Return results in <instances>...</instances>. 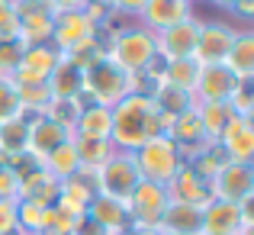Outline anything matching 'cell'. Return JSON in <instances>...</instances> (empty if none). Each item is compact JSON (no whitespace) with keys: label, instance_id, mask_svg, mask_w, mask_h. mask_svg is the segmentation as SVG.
I'll list each match as a JSON object with an SVG mask.
<instances>
[{"label":"cell","instance_id":"obj_1","mask_svg":"<svg viewBox=\"0 0 254 235\" xmlns=\"http://www.w3.org/2000/svg\"><path fill=\"white\" fill-rule=\"evenodd\" d=\"M110 116H113L110 142L116 152H135L148 139L164 136V129H168V119L158 116L151 93H138V90L126 93L116 106H110Z\"/></svg>","mask_w":254,"mask_h":235},{"label":"cell","instance_id":"obj_2","mask_svg":"<svg viewBox=\"0 0 254 235\" xmlns=\"http://www.w3.org/2000/svg\"><path fill=\"white\" fill-rule=\"evenodd\" d=\"M135 90V75L123 71L113 58H100L84 71V93L90 97V103L100 106H116L126 93Z\"/></svg>","mask_w":254,"mask_h":235},{"label":"cell","instance_id":"obj_3","mask_svg":"<svg viewBox=\"0 0 254 235\" xmlns=\"http://www.w3.org/2000/svg\"><path fill=\"white\" fill-rule=\"evenodd\" d=\"M106 58L119 65L129 75H142L151 62L158 58V45H155V32L142 29H119L116 36L106 42Z\"/></svg>","mask_w":254,"mask_h":235},{"label":"cell","instance_id":"obj_4","mask_svg":"<svg viewBox=\"0 0 254 235\" xmlns=\"http://www.w3.org/2000/svg\"><path fill=\"white\" fill-rule=\"evenodd\" d=\"M132 158H135V167H138V174H142V180H151V184H161V187L168 184L174 177V171L184 164V155L177 152V145H174L168 136L148 139L142 149L132 152Z\"/></svg>","mask_w":254,"mask_h":235},{"label":"cell","instance_id":"obj_5","mask_svg":"<svg viewBox=\"0 0 254 235\" xmlns=\"http://www.w3.org/2000/svg\"><path fill=\"white\" fill-rule=\"evenodd\" d=\"M93 180H97V193L113 197V200H123L126 203V200L132 197V190L138 187L142 174H138V167H135L132 152H113V155L97 167Z\"/></svg>","mask_w":254,"mask_h":235},{"label":"cell","instance_id":"obj_6","mask_svg":"<svg viewBox=\"0 0 254 235\" xmlns=\"http://www.w3.org/2000/svg\"><path fill=\"white\" fill-rule=\"evenodd\" d=\"M168 190L161 184H151V180H138V187L132 190V197L126 200V210H129V226L132 229H158L161 223V213L168 210Z\"/></svg>","mask_w":254,"mask_h":235},{"label":"cell","instance_id":"obj_7","mask_svg":"<svg viewBox=\"0 0 254 235\" xmlns=\"http://www.w3.org/2000/svg\"><path fill=\"white\" fill-rule=\"evenodd\" d=\"M62 52L55 49L52 42H36V45H26L23 55H19V65L13 71V84H49L52 71L58 68L62 62Z\"/></svg>","mask_w":254,"mask_h":235},{"label":"cell","instance_id":"obj_8","mask_svg":"<svg viewBox=\"0 0 254 235\" xmlns=\"http://www.w3.org/2000/svg\"><path fill=\"white\" fill-rule=\"evenodd\" d=\"M212 200H225V203H245L254 197V164L242 161H229L216 177L209 180Z\"/></svg>","mask_w":254,"mask_h":235},{"label":"cell","instance_id":"obj_9","mask_svg":"<svg viewBox=\"0 0 254 235\" xmlns=\"http://www.w3.org/2000/svg\"><path fill=\"white\" fill-rule=\"evenodd\" d=\"M16 6V23H19V39L26 45L49 42L52 23H55V6L49 0H13Z\"/></svg>","mask_w":254,"mask_h":235},{"label":"cell","instance_id":"obj_10","mask_svg":"<svg viewBox=\"0 0 254 235\" xmlns=\"http://www.w3.org/2000/svg\"><path fill=\"white\" fill-rule=\"evenodd\" d=\"M242 78L229 68V65H199V78L193 87L196 103H229L232 93L238 90Z\"/></svg>","mask_w":254,"mask_h":235},{"label":"cell","instance_id":"obj_11","mask_svg":"<svg viewBox=\"0 0 254 235\" xmlns=\"http://www.w3.org/2000/svg\"><path fill=\"white\" fill-rule=\"evenodd\" d=\"M254 223H248L238 203L209 200L203 206V235H251Z\"/></svg>","mask_w":254,"mask_h":235},{"label":"cell","instance_id":"obj_12","mask_svg":"<svg viewBox=\"0 0 254 235\" xmlns=\"http://www.w3.org/2000/svg\"><path fill=\"white\" fill-rule=\"evenodd\" d=\"M164 136L177 145V152L184 155V161H190L193 155H199V152L209 145V136H206L203 123H199L196 106L187 110V113H180V116H174L168 123V129H164Z\"/></svg>","mask_w":254,"mask_h":235},{"label":"cell","instance_id":"obj_13","mask_svg":"<svg viewBox=\"0 0 254 235\" xmlns=\"http://www.w3.org/2000/svg\"><path fill=\"white\" fill-rule=\"evenodd\" d=\"M97 32H100V29L90 23V19H87L84 10H64V13H55V23H52L49 42L64 55L68 49H74V45H81V42H87V39H93Z\"/></svg>","mask_w":254,"mask_h":235},{"label":"cell","instance_id":"obj_14","mask_svg":"<svg viewBox=\"0 0 254 235\" xmlns=\"http://www.w3.org/2000/svg\"><path fill=\"white\" fill-rule=\"evenodd\" d=\"M238 29H232L229 23H199L196 32V62L199 65H222L229 55L232 42H235Z\"/></svg>","mask_w":254,"mask_h":235},{"label":"cell","instance_id":"obj_15","mask_svg":"<svg viewBox=\"0 0 254 235\" xmlns=\"http://www.w3.org/2000/svg\"><path fill=\"white\" fill-rule=\"evenodd\" d=\"M93 197H97V180H93V174L90 171H77L74 177L62 180L55 210L68 213L71 219H81V216H87V206H90Z\"/></svg>","mask_w":254,"mask_h":235},{"label":"cell","instance_id":"obj_16","mask_svg":"<svg viewBox=\"0 0 254 235\" xmlns=\"http://www.w3.org/2000/svg\"><path fill=\"white\" fill-rule=\"evenodd\" d=\"M216 145L229 155V161H242V164H251L254 161V119L251 116H232L229 126L219 132Z\"/></svg>","mask_w":254,"mask_h":235},{"label":"cell","instance_id":"obj_17","mask_svg":"<svg viewBox=\"0 0 254 235\" xmlns=\"http://www.w3.org/2000/svg\"><path fill=\"white\" fill-rule=\"evenodd\" d=\"M164 190H168V200L171 203H190V206H206L212 200V190H209V180L199 177L196 171H193L190 164H180L177 171H174V177L164 184Z\"/></svg>","mask_w":254,"mask_h":235},{"label":"cell","instance_id":"obj_18","mask_svg":"<svg viewBox=\"0 0 254 235\" xmlns=\"http://www.w3.org/2000/svg\"><path fill=\"white\" fill-rule=\"evenodd\" d=\"M196 32H199L196 19H184V23L171 26V29H164V32H155L158 55H161L164 62H174V58H193L196 55Z\"/></svg>","mask_w":254,"mask_h":235},{"label":"cell","instance_id":"obj_19","mask_svg":"<svg viewBox=\"0 0 254 235\" xmlns=\"http://www.w3.org/2000/svg\"><path fill=\"white\" fill-rule=\"evenodd\" d=\"M68 139H74L64 126H58L55 119H49L45 113H39V116H29V155L36 161H42L49 152H55L58 145H64Z\"/></svg>","mask_w":254,"mask_h":235},{"label":"cell","instance_id":"obj_20","mask_svg":"<svg viewBox=\"0 0 254 235\" xmlns=\"http://www.w3.org/2000/svg\"><path fill=\"white\" fill-rule=\"evenodd\" d=\"M193 19V3L190 0H148L142 10V23L148 32H164L171 26Z\"/></svg>","mask_w":254,"mask_h":235},{"label":"cell","instance_id":"obj_21","mask_svg":"<svg viewBox=\"0 0 254 235\" xmlns=\"http://www.w3.org/2000/svg\"><path fill=\"white\" fill-rule=\"evenodd\" d=\"M161 235H203V206L190 203H168L158 223Z\"/></svg>","mask_w":254,"mask_h":235},{"label":"cell","instance_id":"obj_22","mask_svg":"<svg viewBox=\"0 0 254 235\" xmlns=\"http://www.w3.org/2000/svg\"><path fill=\"white\" fill-rule=\"evenodd\" d=\"M87 216H90L103 232H110V235L129 229V210H126V203L123 200H113V197H103V193H97V197L90 200Z\"/></svg>","mask_w":254,"mask_h":235},{"label":"cell","instance_id":"obj_23","mask_svg":"<svg viewBox=\"0 0 254 235\" xmlns=\"http://www.w3.org/2000/svg\"><path fill=\"white\" fill-rule=\"evenodd\" d=\"M81 90H84V71L77 68L74 62L62 58V62H58V68L52 71V78H49L52 100H74Z\"/></svg>","mask_w":254,"mask_h":235},{"label":"cell","instance_id":"obj_24","mask_svg":"<svg viewBox=\"0 0 254 235\" xmlns=\"http://www.w3.org/2000/svg\"><path fill=\"white\" fill-rule=\"evenodd\" d=\"M151 100H155L158 116L168 119V123H171L174 116H180V113H187V110H193V106H196V97H193V93L177 90V87L161 84V80H158V87L151 90Z\"/></svg>","mask_w":254,"mask_h":235},{"label":"cell","instance_id":"obj_25","mask_svg":"<svg viewBox=\"0 0 254 235\" xmlns=\"http://www.w3.org/2000/svg\"><path fill=\"white\" fill-rule=\"evenodd\" d=\"M110 126H113L110 106L90 103V106H81V116H77L74 136L77 139H110Z\"/></svg>","mask_w":254,"mask_h":235},{"label":"cell","instance_id":"obj_26","mask_svg":"<svg viewBox=\"0 0 254 235\" xmlns=\"http://www.w3.org/2000/svg\"><path fill=\"white\" fill-rule=\"evenodd\" d=\"M39 164L49 171V177H55L58 184L68 177H74L77 171H81V161H77V152H74V139H68L64 145H58L55 152H49Z\"/></svg>","mask_w":254,"mask_h":235},{"label":"cell","instance_id":"obj_27","mask_svg":"<svg viewBox=\"0 0 254 235\" xmlns=\"http://www.w3.org/2000/svg\"><path fill=\"white\" fill-rule=\"evenodd\" d=\"M225 65L242 80L254 78V32H238L232 49H229V55H225Z\"/></svg>","mask_w":254,"mask_h":235},{"label":"cell","instance_id":"obj_28","mask_svg":"<svg viewBox=\"0 0 254 235\" xmlns=\"http://www.w3.org/2000/svg\"><path fill=\"white\" fill-rule=\"evenodd\" d=\"M29 149V116H13L6 123H0V152H6L10 158L23 155Z\"/></svg>","mask_w":254,"mask_h":235},{"label":"cell","instance_id":"obj_29","mask_svg":"<svg viewBox=\"0 0 254 235\" xmlns=\"http://www.w3.org/2000/svg\"><path fill=\"white\" fill-rule=\"evenodd\" d=\"M196 78H199L196 58H174V62H164V68H161V84H171V87L187 90V93H193Z\"/></svg>","mask_w":254,"mask_h":235},{"label":"cell","instance_id":"obj_30","mask_svg":"<svg viewBox=\"0 0 254 235\" xmlns=\"http://www.w3.org/2000/svg\"><path fill=\"white\" fill-rule=\"evenodd\" d=\"M74 152H77V161H81V171L97 174V167L103 164L116 149H113L110 139H77L74 136Z\"/></svg>","mask_w":254,"mask_h":235},{"label":"cell","instance_id":"obj_31","mask_svg":"<svg viewBox=\"0 0 254 235\" xmlns=\"http://www.w3.org/2000/svg\"><path fill=\"white\" fill-rule=\"evenodd\" d=\"M196 113H199V123H203L209 142H216L219 132H222L225 126H229V119L235 116V110H232L229 103H196Z\"/></svg>","mask_w":254,"mask_h":235},{"label":"cell","instance_id":"obj_32","mask_svg":"<svg viewBox=\"0 0 254 235\" xmlns=\"http://www.w3.org/2000/svg\"><path fill=\"white\" fill-rule=\"evenodd\" d=\"M187 164H190V167H193V171H196V174H199V177H206V180H212V177H216V174H219V171H222V167H225V164H229V155H225V152H222V149H219V145H216V142H209V145H206V149H203V152H199V155H193L190 161H187Z\"/></svg>","mask_w":254,"mask_h":235},{"label":"cell","instance_id":"obj_33","mask_svg":"<svg viewBox=\"0 0 254 235\" xmlns=\"http://www.w3.org/2000/svg\"><path fill=\"white\" fill-rule=\"evenodd\" d=\"M16 93H19L23 116H39V113H45V106L52 103L49 84H16Z\"/></svg>","mask_w":254,"mask_h":235},{"label":"cell","instance_id":"obj_34","mask_svg":"<svg viewBox=\"0 0 254 235\" xmlns=\"http://www.w3.org/2000/svg\"><path fill=\"white\" fill-rule=\"evenodd\" d=\"M103 55H106V42H100V32L93 39H87V42H81V45H74V49L64 52V58H68V62H74L81 71H87L93 62H100Z\"/></svg>","mask_w":254,"mask_h":235},{"label":"cell","instance_id":"obj_35","mask_svg":"<svg viewBox=\"0 0 254 235\" xmlns=\"http://www.w3.org/2000/svg\"><path fill=\"white\" fill-rule=\"evenodd\" d=\"M45 116L55 119L58 126H64V129L74 136V126H77V116H81V103L74 100H52L49 106H45Z\"/></svg>","mask_w":254,"mask_h":235},{"label":"cell","instance_id":"obj_36","mask_svg":"<svg viewBox=\"0 0 254 235\" xmlns=\"http://www.w3.org/2000/svg\"><path fill=\"white\" fill-rule=\"evenodd\" d=\"M49 206H39L32 200H16V223H19V232L23 235H36L39 226H42V216Z\"/></svg>","mask_w":254,"mask_h":235},{"label":"cell","instance_id":"obj_37","mask_svg":"<svg viewBox=\"0 0 254 235\" xmlns=\"http://www.w3.org/2000/svg\"><path fill=\"white\" fill-rule=\"evenodd\" d=\"M74 226H77V219H71L68 213H62V210H55V206H49V210H45V216H42V226H39L36 235H74Z\"/></svg>","mask_w":254,"mask_h":235},{"label":"cell","instance_id":"obj_38","mask_svg":"<svg viewBox=\"0 0 254 235\" xmlns=\"http://www.w3.org/2000/svg\"><path fill=\"white\" fill-rule=\"evenodd\" d=\"M23 49H26L23 39H0V78H13Z\"/></svg>","mask_w":254,"mask_h":235},{"label":"cell","instance_id":"obj_39","mask_svg":"<svg viewBox=\"0 0 254 235\" xmlns=\"http://www.w3.org/2000/svg\"><path fill=\"white\" fill-rule=\"evenodd\" d=\"M19 113H23V106H19L16 84H13L10 78H0V123H6V119L19 116Z\"/></svg>","mask_w":254,"mask_h":235},{"label":"cell","instance_id":"obj_40","mask_svg":"<svg viewBox=\"0 0 254 235\" xmlns=\"http://www.w3.org/2000/svg\"><path fill=\"white\" fill-rule=\"evenodd\" d=\"M0 39H19V23H16L13 0H0Z\"/></svg>","mask_w":254,"mask_h":235},{"label":"cell","instance_id":"obj_41","mask_svg":"<svg viewBox=\"0 0 254 235\" xmlns=\"http://www.w3.org/2000/svg\"><path fill=\"white\" fill-rule=\"evenodd\" d=\"M229 106L238 113V116H251V106H254V90H251V80H242L238 90L232 93Z\"/></svg>","mask_w":254,"mask_h":235},{"label":"cell","instance_id":"obj_42","mask_svg":"<svg viewBox=\"0 0 254 235\" xmlns=\"http://www.w3.org/2000/svg\"><path fill=\"white\" fill-rule=\"evenodd\" d=\"M0 235H19L16 200H0Z\"/></svg>","mask_w":254,"mask_h":235},{"label":"cell","instance_id":"obj_43","mask_svg":"<svg viewBox=\"0 0 254 235\" xmlns=\"http://www.w3.org/2000/svg\"><path fill=\"white\" fill-rule=\"evenodd\" d=\"M16 174H13V167H0V200H16Z\"/></svg>","mask_w":254,"mask_h":235},{"label":"cell","instance_id":"obj_44","mask_svg":"<svg viewBox=\"0 0 254 235\" xmlns=\"http://www.w3.org/2000/svg\"><path fill=\"white\" fill-rule=\"evenodd\" d=\"M74 235H110V232H103L90 216H81V219H77V226H74Z\"/></svg>","mask_w":254,"mask_h":235},{"label":"cell","instance_id":"obj_45","mask_svg":"<svg viewBox=\"0 0 254 235\" xmlns=\"http://www.w3.org/2000/svg\"><path fill=\"white\" fill-rule=\"evenodd\" d=\"M145 3H148V0H113V10H119V13H138V16H142Z\"/></svg>","mask_w":254,"mask_h":235},{"label":"cell","instance_id":"obj_46","mask_svg":"<svg viewBox=\"0 0 254 235\" xmlns=\"http://www.w3.org/2000/svg\"><path fill=\"white\" fill-rule=\"evenodd\" d=\"M55 6V13H64V10H84V0H49Z\"/></svg>","mask_w":254,"mask_h":235},{"label":"cell","instance_id":"obj_47","mask_svg":"<svg viewBox=\"0 0 254 235\" xmlns=\"http://www.w3.org/2000/svg\"><path fill=\"white\" fill-rule=\"evenodd\" d=\"M232 13H238L242 19H251L254 16V0H238V3L232 6Z\"/></svg>","mask_w":254,"mask_h":235},{"label":"cell","instance_id":"obj_48","mask_svg":"<svg viewBox=\"0 0 254 235\" xmlns=\"http://www.w3.org/2000/svg\"><path fill=\"white\" fill-rule=\"evenodd\" d=\"M116 235H161V232H158V229H148V232H142V229H132V226H129V229H123V232H116Z\"/></svg>","mask_w":254,"mask_h":235},{"label":"cell","instance_id":"obj_49","mask_svg":"<svg viewBox=\"0 0 254 235\" xmlns=\"http://www.w3.org/2000/svg\"><path fill=\"white\" fill-rule=\"evenodd\" d=\"M84 6H106V10H113V0H84Z\"/></svg>","mask_w":254,"mask_h":235},{"label":"cell","instance_id":"obj_50","mask_svg":"<svg viewBox=\"0 0 254 235\" xmlns=\"http://www.w3.org/2000/svg\"><path fill=\"white\" fill-rule=\"evenodd\" d=\"M212 3H219V6H229V10H232V6H235L238 0H212Z\"/></svg>","mask_w":254,"mask_h":235},{"label":"cell","instance_id":"obj_51","mask_svg":"<svg viewBox=\"0 0 254 235\" xmlns=\"http://www.w3.org/2000/svg\"><path fill=\"white\" fill-rule=\"evenodd\" d=\"M19 235H23V232H19Z\"/></svg>","mask_w":254,"mask_h":235}]
</instances>
